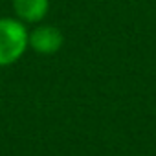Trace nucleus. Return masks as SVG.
Returning <instances> with one entry per match:
<instances>
[{
  "instance_id": "3",
  "label": "nucleus",
  "mask_w": 156,
  "mask_h": 156,
  "mask_svg": "<svg viewBox=\"0 0 156 156\" xmlns=\"http://www.w3.org/2000/svg\"><path fill=\"white\" fill-rule=\"evenodd\" d=\"M50 8V0H13V9L22 22H41Z\"/></svg>"
},
{
  "instance_id": "1",
  "label": "nucleus",
  "mask_w": 156,
  "mask_h": 156,
  "mask_svg": "<svg viewBox=\"0 0 156 156\" xmlns=\"http://www.w3.org/2000/svg\"><path fill=\"white\" fill-rule=\"evenodd\" d=\"M30 46V33L22 20L0 19V66L17 62Z\"/></svg>"
},
{
  "instance_id": "2",
  "label": "nucleus",
  "mask_w": 156,
  "mask_h": 156,
  "mask_svg": "<svg viewBox=\"0 0 156 156\" xmlns=\"http://www.w3.org/2000/svg\"><path fill=\"white\" fill-rule=\"evenodd\" d=\"M30 46L41 55H53L62 46V33L55 26H37L30 33Z\"/></svg>"
}]
</instances>
